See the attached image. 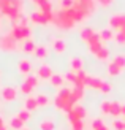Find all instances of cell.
I'll return each mask as SVG.
<instances>
[{
    "mask_svg": "<svg viewBox=\"0 0 125 130\" xmlns=\"http://www.w3.org/2000/svg\"><path fill=\"white\" fill-rule=\"evenodd\" d=\"M0 127H5V122H3V119L0 118Z\"/></svg>",
    "mask_w": 125,
    "mask_h": 130,
    "instance_id": "cell-43",
    "label": "cell"
},
{
    "mask_svg": "<svg viewBox=\"0 0 125 130\" xmlns=\"http://www.w3.org/2000/svg\"><path fill=\"white\" fill-rule=\"evenodd\" d=\"M113 62H114L122 71L125 70V56H123V54H117V56L114 57V60H113Z\"/></svg>",
    "mask_w": 125,
    "mask_h": 130,
    "instance_id": "cell-28",
    "label": "cell"
},
{
    "mask_svg": "<svg viewBox=\"0 0 125 130\" xmlns=\"http://www.w3.org/2000/svg\"><path fill=\"white\" fill-rule=\"evenodd\" d=\"M54 105L59 111H65V113H70L71 109L75 108V105H78V102L71 97V89L68 87H60L59 92L56 95V100H54Z\"/></svg>",
    "mask_w": 125,
    "mask_h": 130,
    "instance_id": "cell-2",
    "label": "cell"
},
{
    "mask_svg": "<svg viewBox=\"0 0 125 130\" xmlns=\"http://www.w3.org/2000/svg\"><path fill=\"white\" fill-rule=\"evenodd\" d=\"M113 127H114L116 130H123V121H120V119H114Z\"/></svg>",
    "mask_w": 125,
    "mask_h": 130,
    "instance_id": "cell-39",
    "label": "cell"
},
{
    "mask_svg": "<svg viewBox=\"0 0 125 130\" xmlns=\"http://www.w3.org/2000/svg\"><path fill=\"white\" fill-rule=\"evenodd\" d=\"M90 127H92V130H101V128L104 127V122H103V119H101V118H97V119L92 121Z\"/></svg>",
    "mask_w": 125,
    "mask_h": 130,
    "instance_id": "cell-30",
    "label": "cell"
},
{
    "mask_svg": "<svg viewBox=\"0 0 125 130\" xmlns=\"http://www.w3.org/2000/svg\"><path fill=\"white\" fill-rule=\"evenodd\" d=\"M65 79H67V81H70L71 84H75V79H76V73H75V71H68V73L65 75Z\"/></svg>",
    "mask_w": 125,
    "mask_h": 130,
    "instance_id": "cell-38",
    "label": "cell"
},
{
    "mask_svg": "<svg viewBox=\"0 0 125 130\" xmlns=\"http://www.w3.org/2000/svg\"><path fill=\"white\" fill-rule=\"evenodd\" d=\"M73 2H75V0H62L60 5H62V8H70V6L73 5Z\"/></svg>",
    "mask_w": 125,
    "mask_h": 130,
    "instance_id": "cell-40",
    "label": "cell"
},
{
    "mask_svg": "<svg viewBox=\"0 0 125 130\" xmlns=\"http://www.w3.org/2000/svg\"><path fill=\"white\" fill-rule=\"evenodd\" d=\"M52 48H54V51L57 54H62V53H65V49H67V43H65V40H62V38H54V40H52Z\"/></svg>",
    "mask_w": 125,
    "mask_h": 130,
    "instance_id": "cell-14",
    "label": "cell"
},
{
    "mask_svg": "<svg viewBox=\"0 0 125 130\" xmlns=\"http://www.w3.org/2000/svg\"><path fill=\"white\" fill-rule=\"evenodd\" d=\"M111 90H113V86H111V83L104 81V83H103V86H101V89H100V92H101V94H109Z\"/></svg>",
    "mask_w": 125,
    "mask_h": 130,
    "instance_id": "cell-37",
    "label": "cell"
},
{
    "mask_svg": "<svg viewBox=\"0 0 125 130\" xmlns=\"http://www.w3.org/2000/svg\"><path fill=\"white\" fill-rule=\"evenodd\" d=\"M119 32H122V34H125V25H123V27H122V29H120Z\"/></svg>",
    "mask_w": 125,
    "mask_h": 130,
    "instance_id": "cell-45",
    "label": "cell"
},
{
    "mask_svg": "<svg viewBox=\"0 0 125 130\" xmlns=\"http://www.w3.org/2000/svg\"><path fill=\"white\" fill-rule=\"evenodd\" d=\"M98 3H100L101 6H109L111 3H113V0H97Z\"/></svg>",
    "mask_w": 125,
    "mask_h": 130,
    "instance_id": "cell-41",
    "label": "cell"
},
{
    "mask_svg": "<svg viewBox=\"0 0 125 130\" xmlns=\"http://www.w3.org/2000/svg\"><path fill=\"white\" fill-rule=\"evenodd\" d=\"M54 24L57 25V27H60V29H71V27H75V19L71 18L68 13H67V10H59L57 13H54Z\"/></svg>",
    "mask_w": 125,
    "mask_h": 130,
    "instance_id": "cell-3",
    "label": "cell"
},
{
    "mask_svg": "<svg viewBox=\"0 0 125 130\" xmlns=\"http://www.w3.org/2000/svg\"><path fill=\"white\" fill-rule=\"evenodd\" d=\"M17 70H19V73L21 75H30V71H32V63L30 60L27 59H21L17 63Z\"/></svg>",
    "mask_w": 125,
    "mask_h": 130,
    "instance_id": "cell-11",
    "label": "cell"
},
{
    "mask_svg": "<svg viewBox=\"0 0 125 130\" xmlns=\"http://www.w3.org/2000/svg\"><path fill=\"white\" fill-rule=\"evenodd\" d=\"M32 2H33V3H38V0H32Z\"/></svg>",
    "mask_w": 125,
    "mask_h": 130,
    "instance_id": "cell-47",
    "label": "cell"
},
{
    "mask_svg": "<svg viewBox=\"0 0 125 130\" xmlns=\"http://www.w3.org/2000/svg\"><path fill=\"white\" fill-rule=\"evenodd\" d=\"M109 114L114 116V118L122 116V103L120 102H111V111H109Z\"/></svg>",
    "mask_w": 125,
    "mask_h": 130,
    "instance_id": "cell-16",
    "label": "cell"
},
{
    "mask_svg": "<svg viewBox=\"0 0 125 130\" xmlns=\"http://www.w3.org/2000/svg\"><path fill=\"white\" fill-rule=\"evenodd\" d=\"M21 92H22V94H25V95L29 97L32 92H33V87H32V86H29L27 83H22V84H21Z\"/></svg>",
    "mask_w": 125,
    "mask_h": 130,
    "instance_id": "cell-35",
    "label": "cell"
},
{
    "mask_svg": "<svg viewBox=\"0 0 125 130\" xmlns=\"http://www.w3.org/2000/svg\"><path fill=\"white\" fill-rule=\"evenodd\" d=\"M94 56L97 57L98 60H108V59H109V49H108L106 46H103V48L98 51L97 54H94Z\"/></svg>",
    "mask_w": 125,
    "mask_h": 130,
    "instance_id": "cell-25",
    "label": "cell"
},
{
    "mask_svg": "<svg viewBox=\"0 0 125 130\" xmlns=\"http://www.w3.org/2000/svg\"><path fill=\"white\" fill-rule=\"evenodd\" d=\"M52 75L54 73H52V68L49 65H41V67L38 68V78H40V79H51Z\"/></svg>",
    "mask_w": 125,
    "mask_h": 130,
    "instance_id": "cell-13",
    "label": "cell"
},
{
    "mask_svg": "<svg viewBox=\"0 0 125 130\" xmlns=\"http://www.w3.org/2000/svg\"><path fill=\"white\" fill-rule=\"evenodd\" d=\"M38 6H40V11L43 13H51L52 11V2L51 0H38Z\"/></svg>",
    "mask_w": 125,
    "mask_h": 130,
    "instance_id": "cell-19",
    "label": "cell"
},
{
    "mask_svg": "<svg viewBox=\"0 0 125 130\" xmlns=\"http://www.w3.org/2000/svg\"><path fill=\"white\" fill-rule=\"evenodd\" d=\"M68 122L71 125V130H84V121L76 119V121H68Z\"/></svg>",
    "mask_w": 125,
    "mask_h": 130,
    "instance_id": "cell-31",
    "label": "cell"
},
{
    "mask_svg": "<svg viewBox=\"0 0 125 130\" xmlns=\"http://www.w3.org/2000/svg\"><path fill=\"white\" fill-rule=\"evenodd\" d=\"M95 34V32L94 30H92L90 27H84V29H81V40L84 41V43H89V40H90V38H92V35H94Z\"/></svg>",
    "mask_w": 125,
    "mask_h": 130,
    "instance_id": "cell-20",
    "label": "cell"
},
{
    "mask_svg": "<svg viewBox=\"0 0 125 130\" xmlns=\"http://www.w3.org/2000/svg\"><path fill=\"white\" fill-rule=\"evenodd\" d=\"M21 130H30V128H29V127H24V128H21Z\"/></svg>",
    "mask_w": 125,
    "mask_h": 130,
    "instance_id": "cell-46",
    "label": "cell"
},
{
    "mask_svg": "<svg viewBox=\"0 0 125 130\" xmlns=\"http://www.w3.org/2000/svg\"><path fill=\"white\" fill-rule=\"evenodd\" d=\"M120 73H122V70L117 67L114 62H109V63H108V75H109V76H119Z\"/></svg>",
    "mask_w": 125,
    "mask_h": 130,
    "instance_id": "cell-23",
    "label": "cell"
},
{
    "mask_svg": "<svg viewBox=\"0 0 125 130\" xmlns=\"http://www.w3.org/2000/svg\"><path fill=\"white\" fill-rule=\"evenodd\" d=\"M123 130H125V121H123Z\"/></svg>",
    "mask_w": 125,
    "mask_h": 130,
    "instance_id": "cell-48",
    "label": "cell"
},
{
    "mask_svg": "<svg viewBox=\"0 0 125 130\" xmlns=\"http://www.w3.org/2000/svg\"><path fill=\"white\" fill-rule=\"evenodd\" d=\"M17 118L21 119L22 122H27V121L30 119V111H27V109H22V111L17 113Z\"/></svg>",
    "mask_w": 125,
    "mask_h": 130,
    "instance_id": "cell-36",
    "label": "cell"
},
{
    "mask_svg": "<svg viewBox=\"0 0 125 130\" xmlns=\"http://www.w3.org/2000/svg\"><path fill=\"white\" fill-rule=\"evenodd\" d=\"M84 68V60L81 57H71L70 59V71H79Z\"/></svg>",
    "mask_w": 125,
    "mask_h": 130,
    "instance_id": "cell-12",
    "label": "cell"
},
{
    "mask_svg": "<svg viewBox=\"0 0 125 130\" xmlns=\"http://www.w3.org/2000/svg\"><path fill=\"white\" fill-rule=\"evenodd\" d=\"M63 81H65V76H62V75H52L51 79H49V83L54 87H60L62 84H63Z\"/></svg>",
    "mask_w": 125,
    "mask_h": 130,
    "instance_id": "cell-22",
    "label": "cell"
},
{
    "mask_svg": "<svg viewBox=\"0 0 125 130\" xmlns=\"http://www.w3.org/2000/svg\"><path fill=\"white\" fill-rule=\"evenodd\" d=\"M101 130H111V128H109V127H108V125H104V127H103V128H101Z\"/></svg>",
    "mask_w": 125,
    "mask_h": 130,
    "instance_id": "cell-44",
    "label": "cell"
},
{
    "mask_svg": "<svg viewBox=\"0 0 125 130\" xmlns=\"http://www.w3.org/2000/svg\"><path fill=\"white\" fill-rule=\"evenodd\" d=\"M100 37H101V41H109L114 38V32H113V29H103L100 32Z\"/></svg>",
    "mask_w": 125,
    "mask_h": 130,
    "instance_id": "cell-24",
    "label": "cell"
},
{
    "mask_svg": "<svg viewBox=\"0 0 125 130\" xmlns=\"http://www.w3.org/2000/svg\"><path fill=\"white\" fill-rule=\"evenodd\" d=\"M68 121H76V119H85L87 118V111H85V108L81 106V105H75V108L71 109V111L67 114Z\"/></svg>",
    "mask_w": 125,
    "mask_h": 130,
    "instance_id": "cell-8",
    "label": "cell"
},
{
    "mask_svg": "<svg viewBox=\"0 0 125 130\" xmlns=\"http://www.w3.org/2000/svg\"><path fill=\"white\" fill-rule=\"evenodd\" d=\"M38 127H40V130H56V122L48 118V119H43Z\"/></svg>",
    "mask_w": 125,
    "mask_h": 130,
    "instance_id": "cell-18",
    "label": "cell"
},
{
    "mask_svg": "<svg viewBox=\"0 0 125 130\" xmlns=\"http://www.w3.org/2000/svg\"><path fill=\"white\" fill-rule=\"evenodd\" d=\"M35 49H37V44H35V41L32 40H25L24 43H22V51L24 53H27V54H32V53H35Z\"/></svg>",
    "mask_w": 125,
    "mask_h": 130,
    "instance_id": "cell-17",
    "label": "cell"
},
{
    "mask_svg": "<svg viewBox=\"0 0 125 130\" xmlns=\"http://www.w3.org/2000/svg\"><path fill=\"white\" fill-rule=\"evenodd\" d=\"M114 40L117 44H120V46H125V34H122V32H117V34L114 35Z\"/></svg>",
    "mask_w": 125,
    "mask_h": 130,
    "instance_id": "cell-34",
    "label": "cell"
},
{
    "mask_svg": "<svg viewBox=\"0 0 125 130\" xmlns=\"http://www.w3.org/2000/svg\"><path fill=\"white\" fill-rule=\"evenodd\" d=\"M24 124H25V122H22L21 119L17 118V116H14V118L10 119V127L14 128V130H21V128H24Z\"/></svg>",
    "mask_w": 125,
    "mask_h": 130,
    "instance_id": "cell-21",
    "label": "cell"
},
{
    "mask_svg": "<svg viewBox=\"0 0 125 130\" xmlns=\"http://www.w3.org/2000/svg\"><path fill=\"white\" fill-rule=\"evenodd\" d=\"M103 83H104V79L97 78V76H89L87 75V78H85V86H89L92 89H98V90H100L101 86H103Z\"/></svg>",
    "mask_w": 125,
    "mask_h": 130,
    "instance_id": "cell-10",
    "label": "cell"
},
{
    "mask_svg": "<svg viewBox=\"0 0 125 130\" xmlns=\"http://www.w3.org/2000/svg\"><path fill=\"white\" fill-rule=\"evenodd\" d=\"M24 0H0V13L10 21H21L24 18Z\"/></svg>",
    "mask_w": 125,
    "mask_h": 130,
    "instance_id": "cell-1",
    "label": "cell"
},
{
    "mask_svg": "<svg viewBox=\"0 0 125 130\" xmlns=\"http://www.w3.org/2000/svg\"><path fill=\"white\" fill-rule=\"evenodd\" d=\"M100 109H101L103 114H109V111H111V102L103 100V102L100 103Z\"/></svg>",
    "mask_w": 125,
    "mask_h": 130,
    "instance_id": "cell-33",
    "label": "cell"
},
{
    "mask_svg": "<svg viewBox=\"0 0 125 130\" xmlns=\"http://www.w3.org/2000/svg\"><path fill=\"white\" fill-rule=\"evenodd\" d=\"M122 116L125 118V103H122Z\"/></svg>",
    "mask_w": 125,
    "mask_h": 130,
    "instance_id": "cell-42",
    "label": "cell"
},
{
    "mask_svg": "<svg viewBox=\"0 0 125 130\" xmlns=\"http://www.w3.org/2000/svg\"><path fill=\"white\" fill-rule=\"evenodd\" d=\"M24 109H27V111H35V109L37 108H40V106H38V102H37V99H35V97H32V95H29L27 97V99H25V102H24Z\"/></svg>",
    "mask_w": 125,
    "mask_h": 130,
    "instance_id": "cell-15",
    "label": "cell"
},
{
    "mask_svg": "<svg viewBox=\"0 0 125 130\" xmlns=\"http://www.w3.org/2000/svg\"><path fill=\"white\" fill-rule=\"evenodd\" d=\"M24 83H27L29 86H32V87H37L38 86V76H33V75H27V78H25V81Z\"/></svg>",
    "mask_w": 125,
    "mask_h": 130,
    "instance_id": "cell-32",
    "label": "cell"
},
{
    "mask_svg": "<svg viewBox=\"0 0 125 130\" xmlns=\"http://www.w3.org/2000/svg\"><path fill=\"white\" fill-rule=\"evenodd\" d=\"M108 24H109V29L119 32V30L123 27V25H125V14H122V13H117V14L109 16Z\"/></svg>",
    "mask_w": 125,
    "mask_h": 130,
    "instance_id": "cell-7",
    "label": "cell"
},
{
    "mask_svg": "<svg viewBox=\"0 0 125 130\" xmlns=\"http://www.w3.org/2000/svg\"><path fill=\"white\" fill-rule=\"evenodd\" d=\"M35 56H37V59H46L48 57V48L46 46H37V49H35V53H33Z\"/></svg>",
    "mask_w": 125,
    "mask_h": 130,
    "instance_id": "cell-26",
    "label": "cell"
},
{
    "mask_svg": "<svg viewBox=\"0 0 125 130\" xmlns=\"http://www.w3.org/2000/svg\"><path fill=\"white\" fill-rule=\"evenodd\" d=\"M16 97H17L16 87H13V86L3 87V90H2V99H3L5 102H13V100H16Z\"/></svg>",
    "mask_w": 125,
    "mask_h": 130,
    "instance_id": "cell-9",
    "label": "cell"
},
{
    "mask_svg": "<svg viewBox=\"0 0 125 130\" xmlns=\"http://www.w3.org/2000/svg\"><path fill=\"white\" fill-rule=\"evenodd\" d=\"M71 97H73L76 102H79L82 97H84V89H82V87H75V86H73V89H71Z\"/></svg>",
    "mask_w": 125,
    "mask_h": 130,
    "instance_id": "cell-27",
    "label": "cell"
},
{
    "mask_svg": "<svg viewBox=\"0 0 125 130\" xmlns=\"http://www.w3.org/2000/svg\"><path fill=\"white\" fill-rule=\"evenodd\" d=\"M10 34L13 35V38H14L16 41H25V40H30V37H32V29L29 27V25H22V24L16 22V24L11 27Z\"/></svg>",
    "mask_w": 125,
    "mask_h": 130,
    "instance_id": "cell-4",
    "label": "cell"
},
{
    "mask_svg": "<svg viewBox=\"0 0 125 130\" xmlns=\"http://www.w3.org/2000/svg\"><path fill=\"white\" fill-rule=\"evenodd\" d=\"M30 21L35 22V24H49V22H54V13H43V11H35L30 14Z\"/></svg>",
    "mask_w": 125,
    "mask_h": 130,
    "instance_id": "cell-6",
    "label": "cell"
},
{
    "mask_svg": "<svg viewBox=\"0 0 125 130\" xmlns=\"http://www.w3.org/2000/svg\"><path fill=\"white\" fill-rule=\"evenodd\" d=\"M17 41L13 38V35L10 34H5V35H0V49L6 51V53H13V51H17Z\"/></svg>",
    "mask_w": 125,
    "mask_h": 130,
    "instance_id": "cell-5",
    "label": "cell"
},
{
    "mask_svg": "<svg viewBox=\"0 0 125 130\" xmlns=\"http://www.w3.org/2000/svg\"><path fill=\"white\" fill-rule=\"evenodd\" d=\"M35 99H37V102H38V106H48V103H49V97L46 95V94H38Z\"/></svg>",
    "mask_w": 125,
    "mask_h": 130,
    "instance_id": "cell-29",
    "label": "cell"
}]
</instances>
